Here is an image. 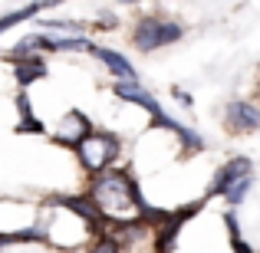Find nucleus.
<instances>
[{
    "label": "nucleus",
    "instance_id": "1",
    "mask_svg": "<svg viewBox=\"0 0 260 253\" xmlns=\"http://www.w3.org/2000/svg\"><path fill=\"white\" fill-rule=\"evenodd\" d=\"M89 197L95 201V207L102 210L109 224L115 227H125V224H142L145 227L148 221H165L161 210H152L142 197L139 184L132 181L128 171H119V168H109L102 174L92 177V188H89Z\"/></svg>",
    "mask_w": 260,
    "mask_h": 253
},
{
    "label": "nucleus",
    "instance_id": "2",
    "mask_svg": "<svg viewBox=\"0 0 260 253\" xmlns=\"http://www.w3.org/2000/svg\"><path fill=\"white\" fill-rule=\"evenodd\" d=\"M112 92L119 95V99L132 102V105H142L148 115H152V125H155V128H168V132H175V135H178V138H181L188 148H201V138H198V135L191 132V128H184L181 122H175L172 115H168L165 109L158 105V99H155V95L148 92V89H142L139 83H115V86H112Z\"/></svg>",
    "mask_w": 260,
    "mask_h": 253
},
{
    "label": "nucleus",
    "instance_id": "3",
    "mask_svg": "<svg viewBox=\"0 0 260 253\" xmlns=\"http://www.w3.org/2000/svg\"><path fill=\"white\" fill-rule=\"evenodd\" d=\"M119 152H122V145H119V138H115L112 132H92L89 138L79 141V148H76V158H79V165H83L86 174H102V171H109L112 168V161L119 158Z\"/></svg>",
    "mask_w": 260,
    "mask_h": 253
},
{
    "label": "nucleus",
    "instance_id": "4",
    "mask_svg": "<svg viewBox=\"0 0 260 253\" xmlns=\"http://www.w3.org/2000/svg\"><path fill=\"white\" fill-rule=\"evenodd\" d=\"M178 40H181V23L165 20V17H142L132 30V46L139 53H152L158 46L178 43Z\"/></svg>",
    "mask_w": 260,
    "mask_h": 253
},
{
    "label": "nucleus",
    "instance_id": "5",
    "mask_svg": "<svg viewBox=\"0 0 260 253\" xmlns=\"http://www.w3.org/2000/svg\"><path fill=\"white\" fill-rule=\"evenodd\" d=\"M224 125H228L231 135H250L260 128V109L254 102H244V99H234L228 102L224 109Z\"/></svg>",
    "mask_w": 260,
    "mask_h": 253
},
{
    "label": "nucleus",
    "instance_id": "6",
    "mask_svg": "<svg viewBox=\"0 0 260 253\" xmlns=\"http://www.w3.org/2000/svg\"><path fill=\"white\" fill-rule=\"evenodd\" d=\"M244 177H254V165H250V158H231L228 165L217 171V177L208 184V194L204 197H224L234 184H241Z\"/></svg>",
    "mask_w": 260,
    "mask_h": 253
},
{
    "label": "nucleus",
    "instance_id": "7",
    "mask_svg": "<svg viewBox=\"0 0 260 253\" xmlns=\"http://www.w3.org/2000/svg\"><path fill=\"white\" fill-rule=\"evenodd\" d=\"M198 207H201V204H191V207H181V210H175V214H165V221L158 224V234H155V253H172L175 250L178 234H181V227L198 214Z\"/></svg>",
    "mask_w": 260,
    "mask_h": 253
},
{
    "label": "nucleus",
    "instance_id": "8",
    "mask_svg": "<svg viewBox=\"0 0 260 253\" xmlns=\"http://www.w3.org/2000/svg\"><path fill=\"white\" fill-rule=\"evenodd\" d=\"M92 132H95L92 122H89L83 112H70V115H63V122L56 125L53 141H56V145H63V148H79V141L89 138Z\"/></svg>",
    "mask_w": 260,
    "mask_h": 253
},
{
    "label": "nucleus",
    "instance_id": "9",
    "mask_svg": "<svg viewBox=\"0 0 260 253\" xmlns=\"http://www.w3.org/2000/svg\"><path fill=\"white\" fill-rule=\"evenodd\" d=\"M53 201L59 204V207H66L70 214H76L83 224H89L92 230H99V234H106V217H102V210L95 207V201L89 194H83V197H70V194H59V197H53Z\"/></svg>",
    "mask_w": 260,
    "mask_h": 253
},
{
    "label": "nucleus",
    "instance_id": "10",
    "mask_svg": "<svg viewBox=\"0 0 260 253\" xmlns=\"http://www.w3.org/2000/svg\"><path fill=\"white\" fill-rule=\"evenodd\" d=\"M92 53L102 59V66H106L109 73H112L119 83H139V76H135V69L128 66V59L122 56V53H115V50H106V46H92Z\"/></svg>",
    "mask_w": 260,
    "mask_h": 253
},
{
    "label": "nucleus",
    "instance_id": "11",
    "mask_svg": "<svg viewBox=\"0 0 260 253\" xmlns=\"http://www.w3.org/2000/svg\"><path fill=\"white\" fill-rule=\"evenodd\" d=\"M13 76H17L20 86H33L37 79L46 76V59L43 56H20L17 63H13Z\"/></svg>",
    "mask_w": 260,
    "mask_h": 253
},
{
    "label": "nucleus",
    "instance_id": "12",
    "mask_svg": "<svg viewBox=\"0 0 260 253\" xmlns=\"http://www.w3.org/2000/svg\"><path fill=\"white\" fill-rule=\"evenodd\" d=\"M17 112H20V125L17 132H30V135H43V122H37V115H33V105H30V95L20 92L17 95Z\"/></svg>",
    "mask_w": 260,
    "mask_h": 253
},
{
    "label": "nucleus",
    "instance_id": "13",
    "mask_svg": "<svg viewBox=\"0 0 260 253\" xmlns=\"http://www.w3.org/2000/svg\"><path fill=\"white\" fill-rule=\"evenodd\" d=\"M40 7H46V0H37V4H30V7H23V10H13V13H7V17H0V33H7L10 26H17V23H23V20H30L33 13L40 10Z\"/></svg>",
    "mask_w": 260,
    "mask_h": 253
},
{
    "label": "nucleus",
    "instance_id": "14",
    "mask_svg": "<svg viewBox=\"0 0 260 253\" xmlns=\"http://www.w3.org/2000/svg\"><path fill=\"white\" fill-rule=\"evenodd\" d=\"M86 253H122V240L115 234H99L92 243H89Z\"/></svg>",
    "mask_w": 260,
    "mask_h": 253
},
{
    "label": "nucleus",
    "instance_id": "15",
    "mask_svg": "<svg viewBox=\"0 0 260 253\" xmlns=\"http://www.w3.org/2000/svg\"><path fill=\"white\" fill-rule=\"evenodd\" d=\"M250 181H254V177H244V181H241V184H234V188H231L224 197H228L231 204H241V201H244V194H247V188H250Z\"/></svg>",
    "mask_w": 260,
    "mask_h": 253
},
{
    "label": "nucleus",
    "instance_id": "16",
    "mask_svg": "<svg viewBox=\"0 0 260 253\" xmlns=\"http://www.w3.org/2000/svg\"><path fill=\"white\" fill-rule=\"evenodd\" d=\"M7 243H10V237H7V234H0V250H4Z\"/></svg>",
    "mask_w": 260,
    "mask_h": 253
},
{
    "label": "nucleus",
    "instance_id": "17",
    "mask_svg": "<svg viewBox=\"0 0 260 253\" xmlns=\"http://www.w3.org/2000/svg\"><path fill=\"white\" fill-rule=\"evenodd\" d=\"M119 4H139V0H119Z\"/></svg>",
    "mask_w": 260,
    "mask_h": 253
}]
</instances>
